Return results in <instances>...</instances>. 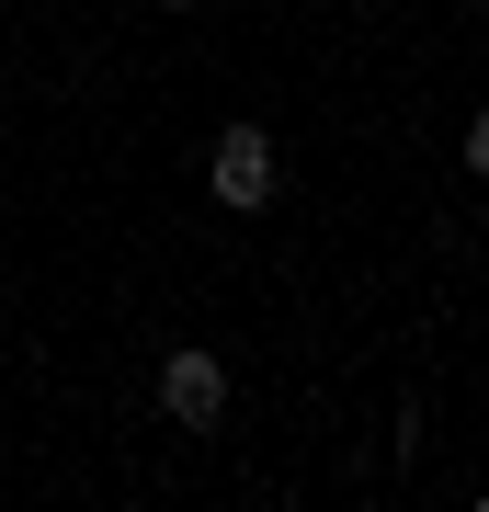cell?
<instances>
[{
	"instance_id": "3957f363",
	"label": "cell",
	"mask_w": 489,
	"mask_h": 512,
	"mask_svg": "<svg viewBox=\"0 0 489 512\" xmlns=\"http://www.w3.org/2000/svg\"><path fill=\"white\" fill-rule=\"evenodd\" d=\"M160 12H194V0H160Z\"/></svg>"
},
{
	"instance_id": "6da1fadb",
	"label": "cell",
	"mask_w": 489,
	"mask_h": 512,
	"mask_svg": "<svg viewBox=\"0 0 489 512\" xmlns=\"http://www.w3.org/2000/svg\"><path fill=\"white\" fill-rule=\"evenodd\" d=\"M160 410L182 421V433H217V421H228V365H217V353H171V365H160Z\"/></svg>"
},
{
	"instance_id": "7a4b0ae2",
	"label": "cell",
	"mask_w": 489,
	"mask_h": 512,
	"mask_svg": "<svg viewBox=\"0 0 489 512\" xmlns=\"http://www.w3.org/2000/svg\"><path fill=\"white\" fill-rule=\"evenodd\" d=\"M205 183H217V205H262L273 194V137L262 126H228L217 160H205Z\"/></svg>"
}]
</instances>
